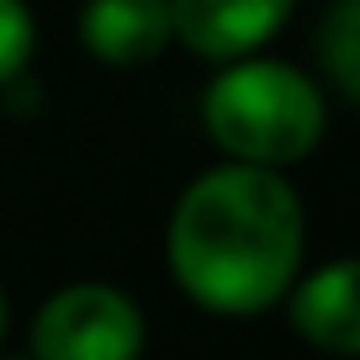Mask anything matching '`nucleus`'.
Masks as SVG:
<instances>
[{
  "mask_svg": "<svg viewBox=\"0 0 360 360\" xmlns=\"http://www.w3.org/2000/svg\"><path fill=\"white\" fill-rule=\"evenodd\" d=\"M165 255L196 307L255 318L281 302L302 270V202L281 169L228 159L180 191Z\"/></svg>",
  "mask_w": 360,
  "mask_h": 360,
  "instance_id": "f257e3e1",
  "label": "nucleus"
},
{
  "mask_svg": "<svg viewBox=\"0 0 360 360\" xmlns=\"http://www.w3.org/2000/svg\"><path fill=\"white\" fill-rule=\"evenodd\" d=\"M202 127L238 165H302L328 133V101L307 69L286 58H228L202 90Z\"/></svg>",
  "mask_w": 360,
  "mask_h": 360,
  "instance_id": "f03ea898",
  "label": "nucleus"
},
{
  "mask_svg": "<svg viewBox=\"0 0 360 360\" xmlns=\"http://www.w3.org/2000/svg\"><path fill=\"white\" fill-rule=\"evenodd\" d=\"M148 323L122 286L75 281L32 318V360H138Z\"/></svg>",
  "mask_w": 360,
  "mask_h": 360,
  "instance_id": "7ed1b4c3",
  "label": "nucleus"
},
{
  "mask_svg": "<svg viewBox=\"0 0 360 360\" xmlns=\"http://www.w3.org/2000/svg\"><path fill=\"white\" fill-rule=\"evenodd\" d=\"M297 0H169V32L196 58H228L259 53L286 27Z\"/></svg>",
  "mask_w": 360,
  "mask_h": 360,
  "instance_id": "20e7f679",
  "label": "nucleus"
},
{
  "mask_svg": "<svg viewBox=\"0 0 360 360\" xmlns=\"http://www.w3.org/2000/svg\"><path fill=\"white\" fill-rule=\"evenodd\" d=\"M286 313L313 349H328L345 360L360 355V265L328 259L313 276H297L286 286Z\"/></svg>",
  "mask_w": 360,
  "mask_h": 360,
  "instance_id": "39448f33",
  "label": "nucleus"
},
{
  "mask_svg": "<svg viewBox=\"0 0 360 360\" xmlns=\"http://www.w3.org/2000/svg\"><path fill=\"white\" fill-rule=\"evenodd\" d=\"M79 43L96 64L112 69H143L159 58L175 32H169V0H85L79 11Z\"/></svg>",
  "mask_w": 360,
  "mask_h": 360,
  "instance_id": "423d86ee",
  "label": "nucleus"
},
{
  "mask_svg": "<svg viewBox=\"0 0 360 360\" xmlns=\"http://www.w3.org/2000/svg\"><path fill=\"white\" fill-rule=\"evenodd\" d=\"M318 58H323L328 79L339 85L345 101L360 96V0H334L323 32H318Z\"/></svg>",
  "mask_w": 360,
  "mask_h": 360,
  "instance_id": "0eeeda50",
  "label": "nucleus"
},
{
  "mask_svg": "<svg viewBox=\"0 0 360 360\" xmlns=\"http://www.w3.org/2000/svg\"><path fill=\"white\" fill-rule=\"evenodd\" d=\"M37 48V22L27 0H0V90H11L16 79H27Z\"/></svg>",
  "mask_w": 360,
  "mask_h": 360,
  "instance_id": "6e6552de",
  "label": "nucleus"
},
{
  "mask_svg": "<svg viewBox=\"0 0 360 360\" xmlns=\"http://www.w3.org/2000/svg\"><path fill=\"white\" fill-rule=\"evenodd\" d=\"M0 339H6V292H0Z\"/></svg>",
  "mask_w": 360,
  "mask_h": 360,
  "instance_id": "1a4fd4ad",
  "label": "nucleus"
}]
</instances>
